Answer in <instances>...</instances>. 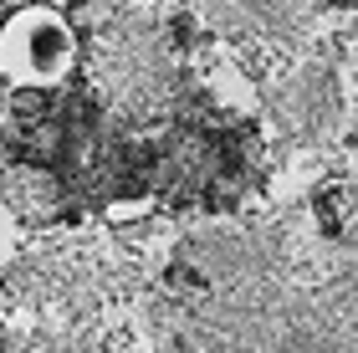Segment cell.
I'll use <instances>...</instances> for the list:
<instances>
[{
  "label": "cell",
  "mask_w": 358,
  "mask_h": 353,
  "mask_svg": "<svg viewBox=\"0 0 358 353\" xmlns=\"http://www.w3.org/2000/svg\"><path fill=\"white\" fill-rule=\"evenodd\" d=\"M77 67V31L57 6H21L0 21V77L21 92H52Z\"/></svg>",
  "instance_id": "cell-1"
},
{
  "label": "cell",
  "mask_w": 358,
  "mask_h": 353,
  "mask_svg": "<svg viewBox=\"0 0 358 353\" xmlns=\"http://www.w3.org/2000/svg\"><path fill=\"white\" fill-rule=\"evenodd\" d=\"M15 240H21V231H15L10 210H6V205H0V271L10 266V256H15Z\"/></svg>",
  "instance_id": "cell-2"
}]
</instances>
